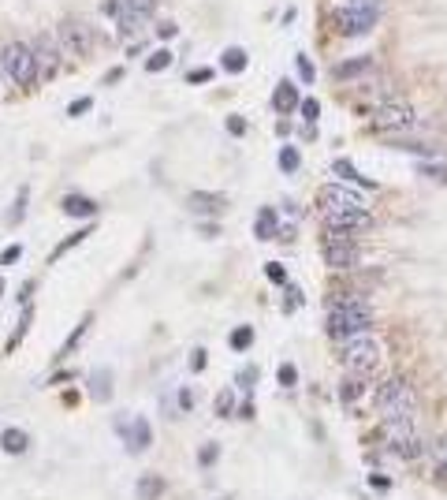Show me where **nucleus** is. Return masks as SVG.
Listing matches in <instances>:
<instances>
[{"label":"nucleus","instance_id":"1","mask_svg":"<svg viewBox=\"0 0 447 500\" xmlns=\"http://www.w3.org/2000/svg\"><path fill=\"white\" fill-rule=\"evenodd\" d=\"M373 325V310L362 295H343L328 302V333L336 340H343L350 333H365Z\"/></svg>","mask_w":447,"mask_h":500},{"label":"nucleus","instance_id":"2","mask_svg":"<svg viewBox=\"0 0 447 500\" xmlns=\"http://www.w3.org/2000/svg\"><path fill=\"white\" fill-rule=\"evenodd\" d=\"M373 400H376V411L380 418H414L417 415V392L410 388V381H403L399 374H391L388 381H380L376 392H373Z\"/></svg>","mask_w":447,"mask_h":500},{"label":"nucleus","instance_id":"3","mask_svg":"<svg viewBox=\"0 0 447 500\" xmlns=\"http://www.w3.org/2000/svg\"><path fill=\"white\" fill-rule=\"evenodd\" d=\"M339 359H343V366L354 374V377H365L376 366L380 359V344H376V336L365 328V333H350L339 340Z\"/></svg>","mask_w":447,"mask_h":500},{"label":"nucleus","instance_id":"4","mask_svg":"<svg viewBox=\"0 0 447 500\" xmlns=\"http://www.w3.org/2000/svg\"><path fill=\"white\" fill-rule=\"evenodd\" d=\"M414 124H417V112H414V105L403 101V97H388V101H380L373 109V127L388 131V135H396V131H410Z\"/></svg>","mask_w":447,"mask_h":500},{"label":"nucleus","instance_id":"5","mask_svg":"<svg viewBox=\"0 0 447 500\" xmlns=\"http://www.w3.org/2000/svg\"><path fill=\"white\" fill-rule=\"evenodd\" d=\"M0 56H4V78H11L16 86H30L34 78H37L30 45H23V42H4V45H0Z\"/></svg>","mask_w":447,"mask_h":500},{"label":"nucleus","instance_id":"6","mask_svg":"<svg viewBox=\"0 0 447 500\" xmlns=\"http://www.w3.org/2000/svg\"><path fill=\"white\" fill-rule=\"evenodd\" d=\"M324 266L328 269H354L358 266V243L354 235H339V232H324Z\"/></svg>","mask_w":447,"mask_h":500},{"label":"nucleus","instance_id":"7","mask_svg":"<svg viewBox=\"0 0 447 500\" xmlns=\"http://www.w3.org/2000/svg\"><path fill=\"white\" fill-rule=\"evenodd\" d=\"M365 228H373L369 209H336V206H324V232L354 235V232H365Z\"/></svg>","mask_w":447,"mask_h":500},{"label":"nucleus","instance_id":"8","mask_svg":"<svg viewBox=\"0 0 447 500\" xmlns=\"http://www.w3.org/2000/svg\"><path fill=\"white\" fill-rule=\"evenodd\" d=\"M60 52H68V56L75 60H86L90 56V49H94V34L86 30V23H78V19H68L60 26Z\"/></svg>","mask_w":447,"mask_h":500},{"label":"nucleus","instance_id":"9","mask_svg":"<svg viewBox=\"0 0 447 500\" xmlns=\"http://www.w3.org/2000/svg\"><path fill=\"white\" fill-rule=\"evenodd\" d=\"M380 19V11H369V8H347L339 4L336 11V30H343L347 37H358V34H369Z\"/></svg>","mask_w":447,"mask_h":500},{"label":"nucleus","instance_id":"10","mask_svg":"<svg viewBox=\"0 0 447 500\" xmlns=\"http://www.w3.org/2000/svg\"><path fill=\"white\" fill-rule=\"evenodd\" d=\"M30 56H34V71L37 78H52L60 71V60H63V52L56 45V37H37V42H30Z\"/></svg>","mask_w":447,"mask_h":500},{"label":"nucleus","instance_id":"11","mask_svg":"<svg viewBox=\"0 0 447 500\" xmlns=\"http://www.w3.org/2000/svg\"><path fill=\"white\" fill-rule=\"evenodd\" d=\"M321 202L336 206V209H365V194L347 187V183H324V187H321Z\"/></svg>","mask_w":447,"mask_h":500},{"label":"nucleus","instance_id":"12","mask_svg":"<svg viewBox=\"0 0 447 500\" xmlns=\"http://www.w3.org/2000/svg\"><path fill=\"white\" fill-rule=\"evenodd\" d=\"M123 444H127V452L130 456H138V452H146L149 444H153V429L146 418H135V422H123Z\"/></svg>","mask_w":447,"mask_h":500},{"label":"nucleus","instance_id":"13","mask_svg":"<svg viewBox=\"0 0 447 500\" xmlns=\"http://www.w3.org/2000/svg\"><path fill=\"white\" fill-rule=\"evenodd\" d=\"M362 75H376V64L369 56H358V60H343L336 68V78L339 83H354V78H362Z\"/></svg>","mask_w":447,"mask_h":500},{"label":"nucleus","instance_id":"14","mask_svg":"<svg viewBox=\"0 0 447 500\" xmlns=\"http://www.w3.org/2000/svg\"><path fill=\"white\" fill-rule=\"evenodd\" d=\"M60 209H63L68 217H78V220L97 217V202H94V198H82V194H68V198L60 202Z\"/></svg>","mask_w":447,"mask_h":500},{"label":"nucleus","instance_id":"15","mask_svg":"<svg viewBox=\"0 0 447 500\" xmlns=\"http://www.w3.org/2000/svg\"><path fill=\"white\" fill-rule=\"evenodd\" d=\"M187 206L194 209V213H202V217H216V213H223V198H216V194H205V191H194L190 198H187Z\"/></svg>","mask_w":447,"mask_h":500},{"label":"nucleus","instance_id":"16","mask_svg":"<svg viewBox=\"0 0 447 500\" xmlns=\"http://www.w3.org/2000/svg\"><path fill=\"white\" fill-rule=\"evenodd\" d=\"M0 448H4L8 456H23L26 448H30V437H26V429L8 426L4 433H0Z\"/></svg>","mask_w":447,"mask_h":500},{"label":"nucleus","instance_id":"17","mask_svg":"<svg viewBox=\"0 0 447 500\" xmlns=\"http://www.w3.org/2000/svg\"><path fill=\"white\" fill-rule=\"evenodd\" d=\"M164 478L161 475H142L138 482H135V493H138V500H157V496H164Z\"/></svg>","mask_w":447,"mask_h":500},{"label":"nucleus","instance_id":"18","mask_svg":"<svg viewBox=\"0 0 447 500\" xmlns=\"http://www.w3.org/2000/svg\"><path fill=\"white\" fill-rule=\"evenodd\" d=\"M388 448L396 456H403V459H417V456H422V441H417V433H414V437H391Z\"/></svg>","mask_w":447,"mask_h":500},{"label":"nucleus","instance_id":"19","mask_svg":"<svg viewBox=\"0 0 447 500\" xmlns=\"http://www.w3.org/2000/svg\"><path fill=\"white\" fill-rule=\"evenodd\" d=\"M332 172H336L339 179H350V183H358V187H365V191H369V187H373V183H369V179H365V176L358 172V168H354V165L347 161V157H343V161H336V165H332Z\"/></svg>","mask_w":447,"mask_h":500},{"label":"nucleus","instance_id":"20","mask_svg":"<svg viewBox=\"0 0 447 500\" xmlns=\"http://www.w3.org/2000/svg\"><path fill=\"white\" fill-rule=\"evenodd\" d=\"M276 109H280V112H295V109H298V94H295L291 83H280V86H276Z\"/></svg>","mask_w":447,"mask_h":500},{"label":"nucleus","instance_id":"21","mask_svg":"<svg viewBox=\"0 0 447 500\" xmlns=\"http://www.w3.org/2000/svg\"><path fill=\"white\" fill-rule=\"evenodd\" d=\"M362 392H365V381L362 377H347L343 385H339V400H343V403H358Z\"/></svg>","mask_w":447,"mask_h":500},{"label":"nucleus","instance_id":"22","mask_svg":"<svg viewBox=\"0 0 447 500\" xmlns=\"http://www.w3.org/2000/svg\"><path fill=\"white\" fill-rule=\"evenodd\" d=\"M276 235V209H261L257 213V239H272Z\"/></svg>","mask_w":447,"mask_h":500},{"label":"nucleus","instance_id":"23","mask_svg":"<svg viewBox=\"0 0 447 500\" xmlns=\"http://www.w3.org/2000/svg\"><path fill=\"white\" fill-rule=\"evenodd\" d=\"M90 385H94V396H97V400H109V396H112V377H109V370H104V374L97 370L94 377H90Z\"/></svg>","mask_w":447,"mask_h":500},{"label":"nucleus","instance_id":"24","mask_svg":"<svg viewBox=\"0 0 447 500\" xmlns=\"http://www.w3.org/2000/svg\"><path fill=\"white\" fill-rule=\"evenodd\" d=\"M250 344H254V328H250V325H239V328L231 333V347H235V351H246Z\"/></svg>","mask_w":447,"mask_h":500},{"label":"nucleus","instance_id":"25","mask_svg":"<svg viewBox=\"0 0 447 500\" xmlns=\"http://www.w3.org/2000/svg\"><path fill=\"white\" fill-rule=\"evenodd\" d=\"M246 68V52L243 49H228L223 52V71H243Z\"/></svg>","mask_w":447,"mask_h":500},{"label":"nucleus","instance_id":"26","mask_svg":"<svg viewBox=\"0 0 447 500\" xmlns=\"http://www.w3.org/2000/svg\"><path fill=\"white\" fill-rule=\"evenodd\" d=\"M30 318H34V314H30V306H26V310H23V321H19V328H16V333H11V344H8V351H16V347L23 344L26 328H30Z\"/></svg>","mask_w":447,"mask_h":500},{"label":"nucleus","instance_id":"27","mask_svg":"<svg viewBox=\"0 0 447 500\" xmlns=\"http://www.w3.org/2000/svg\"><path fill=\"white\" fill-rule=\"evenodd\" d=\"M280 168H283V172H298V150L295 146L280 150Z\"/></svg>","mask_w":447,"mask_h":500},{"label":"nucleus","instance_id":"28","mask_svg":"<svg viewBox=\"0 0 447 500\" xmlns=\"http://www.w3.org/2000/svg\"><path fill=\"white\" fill-rule=\"evenodd\" d=\"M168 64H172V52H168V49H157L153 56L146 60V71H161V68H168Z\"/></svg>","mask_w":447,"mask_h":500},{"label":"nucleus","instance_id":"29","mask_svg":"<svg viewBox=\"0 0 447 500\" xmlns=\"http://www.w3.org/2000/svg\"><path fill=\"white\" fill-rule=\"evenodd\" d=\"M265 276H269V280H272V284H280V287H287V269L280 266V261H269V266H265Z\"/></svg>","mask_w":447,"mask_h":500},{"label":"nucleus","instance_id":"30","mask_svg":"<svg viewBox=\"0 0 447 500\" xmlns=\"http://www.w3.org/2000/svg\"><path fill=\"white\" fill-rule=\"evenodd\" d=\"M86 235H90V228H82V232H78V235H68V239H63L56 250H52V258H60V254H68V250L75 246V243H82L86 239Z\"/></svg>","mask_w":447,"mask_h":500},{"label":"nucleus","instance_id":"31","mask_svg":"<svg viewBox=\"0 0 447 500\" xmlns=\"http://www.w3.org/2000/svg\"><path fill=\"white\" fill-rule=\"evenodd\" d=\"M216 456H220V444H213V441H209L205 448L198 452V463H202V467H213V463H216Z\"/></svg>","mask_w":447,"mask_h":500},{"label":"nucleus","instance_id":"32","mask_svg":"<svg viewBox=\"0 0 447 500\" xmlns=\"http://www.w3.org/2000/svg\"><path fill=\"white\" fill-rule=\"evenodd\" d=\"M295 381H298L295 366H291V362H283V366H280V385H283V388H295Z\"/></svg>","mask_w":447,"mask_h":500},{"label":"nucleus","instance_id":"33","mask_svg":"<svg viewBox=\"0 0 447 500\" xmlns=\"http://www.w3.org/2000/svg\"><path fill=\"white\" fill-rule=\"evenodd\" d=\"M19 258H23V246L11 243V246H4V254H0V266H11V261H19Z\"/></svg>","mask_w":447,"mask_h":500},{"label":"nucleus","instance_id":"34","mask_svg":"<svg viewBox=\"0 0 447 500\" xmlns=\"http://www.w3.org/2000/svg\"><path fill=\"white\" fill-rule=\"evenodd\" d=\"M231 400H235L231 392H220V396H216V415H231V411H235Z\"/></svg>","mask_w":447,"mask_h":500},{"label":"nucleus","instance_id":"35","mask_svg":"<svg viewBox=\"0 0 447 500\" xmlns=\"http://www.w3.org/2000/svg\"><path fill=\"white\" fill-rule=\"evenodd\" d=\"M302 116H306L310 124H317V116H321V105L313 101V97H310V101H302Z\"/></svg>","mask_w":447,"mask_h":500},{"label":"nucleus","instance_id":"36","mask_svg":"<svg viewBox=\"0 0 447 500\" xmlns=\"http://www.w3.org/2000/svg\"><path fill=\"white\" fill-rule=\"evenodd\" d=\"M86 328H90V318H86V321H82V325H78V328H75V333L68 336V344H63V351H60V359H63V355H68V351H71V347L78 344V336H82V333H86Z\"/></svg>","mask_w":447,"mask_h":500},{"label":"nucleus","instance_id":"37","mask_svg":"<svg viewBox=\"0 0 447 500\" xmlns=\"http://www.w3.org/2000/svg\"><path fill=\"white\" fill-rule=\"evenodd\" d=\"M239 385H243V388H254V385H257V366H246V370L239 374Z\"/></svg>","mask_w":447,"mask_h":500},{"label":"nucleus","instance_id":"38","mask_svg":"<svg viewBox=\"0 0 447 500\" xmlns=\"http://www.w3.org/2000/svg\"><path fill=\"white\" fill-rule=\"evenodd\" d=\"M298 75L306 78V83H313V75H317V71H313V64H310L306 56H298Z\"/></svg>","mask_w":447,"mask_h":500},{"label":"nucleus","instance_id":"39","mask_svg":"<svg viewBox=\"0 0 447 500\" xmlns=\"http://www.w3.org/2000/svg\"><path fill=\"white\" fill-rule=\"evenodd\" d=\"M343 4H347V8H369V11H376L384 0H343Z\"/></svg>","mask_w":447,"mask_h":500},{"label":"nucleus","instance_id":"40","mask_svg":"<svg viewBox=\"0 0 447 500\" xmlns=\"http://www.w3.org/2000/svg\"><path fill=\"white\" fill-rule=\"evenodd\" d=\"M209 78H213V71H209V68H198V71L187 75V83H209Z\"/></svg>","mask_w":447,"mask_h":500},{"label":"nucleus","instance_id":"41","mask_svg":"<svg viewBox=\"0 0 447 500\" xmlns=\"http://www.w3.org/2000/svg\"><path fill=\"white\" fill-rule=\"evenodd\" d=\"M68 112H71V116H82V112H90V97H78Z\"/></svg>","mask_w":447,"mask_h":500},{"label":"nucleus","instance_id":"42","mask_svg":"<svg viewBox=\"0 0 447 500\" xmlns=\"http://www.w3.org/2000/svg\"><path fill=\"white\" fill-rule=\"evenodd\" d=\"M228 127H231V135H243V131H246V120H243V116H231Z\"/></svg>","mask_w":447,"mask_h":500},{"label":"nucleus","instance_id":"43","mask_svg":"<svg viewBox=\"0 0 447 500\" xmlns=\"http://www.w3.org/2000/svg\"><path fill=\"white\" fill-rule=\"evenodd\" d=\"M298 302H302V295H298L295 287H291V292H287V314H295V306H298Z\"/></svg>","mask_w":447,"mask_h":500},{"label":"nucleus","instance_id":"44","mask_svg":"<svg viewBox=\"0 0 447 500\" xmlns=\"http://www.w3.org/2000/svg\"><path fill=\"white\" fill-rule=\"evenodd\" d=\"M190 407H194V400H190V392L183 388V392H179V411H190Z\"/></svg>","mask_w":447,"mask_h":500},{"label":"nucleus","instance_id":"45","mask_svg":"<svg viewBox=\"0 0 447 500\" xmlns=\"http://www.w3.org/2000/svg\"><path fill=\"white\" fill-rule=\"evenodd\" d=\"M190 366H194V370H202V366H205V351L198 347V351H194V359H190Z\"/></svg>","mask_w":447,"mask_h":500},{"label":"nucleus","instance_id":"46","mask_svg":"<svg viewBox=\"0 0 447 500\" xmlns=\"http://www.w3.org/2000/svg\"><path fill=\"white\" fill-rule=\"evenodd\" d=\"M0 78H4V56H0Z\"/></svg>","mask_w":447,"mask_h":500},{"label":"nucleus","instance_id":"47","mask_svg":"<svg viewBox=\"0 0 447 500\" xmlns=\"http://www.w3.org/2000/svg\"><path fill=\"white\" fill-rule=\"evenodd\" d=\"M0 295H4V284H0Z\"/></svg>","mask_w":447,"mask_h":500},{"label":"nucleus","instance_id":"48","mask_svg":"<svg viewBox=\"0 0 447 500\" xmlns=\"http://www.w3.org/2000/svg\"><path fill=\"white\" fill-rule=\"evenodd\" d=\"M223 500H231V496H223Z\"/></svg>","mask_w":447,"mask_h":500}]
</instances>
